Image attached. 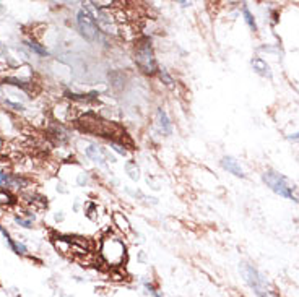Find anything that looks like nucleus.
I'll use <instances>...</instances> for the list:
<instances>
[{
	"instance_id": "3",
	"label": "nucleus",
	"mask_w": 299,
	"mask_h": 297,
	"mask_svg": "<svg viewBox=\"0 0 299 297\" xmlns=\"http://www.w3.org/2000/svg\"><path fill=\"white\" fill-rule=\"evenodd\" d=\"M241 274L244 276V281L247 286L254 291L257 297H278L276 292L273 291V287L268 284L267 278L260 273L257 268L250 266L247 263L241 265Z\"/></svg>"
},
{
	"instance_id": "12",
	"label": "nucleus",
	"mask_w": 299,
	"mask_h": 297,
	"mask_svg": "<svg viewBox=\"0 0 299 297\" xmlns=\"http://www.w3.org/2000/svg\"><path fill=\"white\" fill-rule=\"evenodd\" d=\"M85 155L88 156L91 161H94V162H99V164H104V151H103L99 146L90 145L88 148L85 150Z\"/></svg>"
},
{
	"instance_id": "8",
	"label": "nucleus",
	"mask_w": 299,
	"mask_h": 297,
	"mask_svg": "<svg viewBox=\"0 0 299 297\" xmlns=\"http://www.w3.org/2000/svg\"><path fill=\"white\" fill-rule=\"evenodd\" d=\"M0 232H2V234L5 236V239H7V244L10 245V248H12V250H13L16 255H26V253H28V248H26V245H23V244H20V242H15L13 239L10 237V234L7 232V229H5L4 226H0Z\"/></svg>"
},
{
	"instance_id": "5",
	"label": "nucleus",
	"mask_w": 299,
	"mask_h": 297,
	"mask_svg": "<svg viewBox=\"0 0 299 297\" xmlns=\"http://www.w3.org/2000/svg\"><path fill=\"white\" fill-rule=\"evenodd\" d=\"M76 26H78L80 34L86 41L93 43L96 39H99V26L96 23V18L86 10V8H82V10L76 13Z\"/></svg>"
},
{
	"instance_id": "10",
	"label": "nucleus",
	"mask_w": 299,
	"mask_h": 297,
	"mask_svg": "<svg viewBox=\"0 0 299 297\" xmlns=\"http://www.w3.org/2000/svg\"><path fill=\"white\" fill-rule=\"evenodd\" d=\"M158 122H160L161 132L165 133V135H171V133H172V123H171V120L168 117V112L163 108L158 109Z\"/></svg>"
},
{
	"instance_id": "16",
	"label": "nucleus",
	"mask_w": 299,
	"mask_h": 297,
	"mask_svg": "<svg viewBox=\"0 0 299 297\" xmlns=\"http://www.w3.org/2000/svg\"><path fill=\"white\" fill-rule=\"evenodd\" d=\"M160 76H161L163 83H165L166 86H174V78L169 75V72L166 69H160Z\"/></svg>"
},
{
	"instance_id": "2",
	"label": "nucleus",
	"mask_w": 299,
	"mask_h": 297,
	"mask_svg": "<svg viewBox=\"0 0 299 297\" xmlns=\"http://www.w3.org/2000/svg\"><path fill=\"white\" fill-rule=\"evenodd\" d=\"M133 59H135V63H137V67H138V70L145 75H155L160 70L155 52H153L151 41L148 39V37H142V39L137 41Z\"/></svg>"
},
{
	"instance_id": "13",
	"label": "nucleus",
	"mask_w": 299,
	"mask_h": 297,
	"mask_svg": "<svg viewBox=\"0 0 299 297\" xmlns=\"http://www.w3.org/2000/svg\"><path fill=\"white\" fill-rule=\"evenodd\" d=\"M0 205H4V206L15 205V197L10 194V192H7L5 188L0 190Z\"/></svg>"
},
{
	"instance_id": "4",
	"label": "nucleus",
	"mask_w": 299,
	"mask_h": 297,
	"mask_svg": "<svg viewBox=\"0 0 299 297\" xmlns=\"http://www.w3.org/2000/svg\"><path fill=\"white\" fill-rule=\"evenodd\" d=\"M264 182L267 184V187L270 190H273L276 195L293 200V202H299V198L296 195V187L293 182H289L288 177H285L283 174H280L276 171H265L262 176Z\"/></svg>"
},
{
	"instance_id": "9",
	"label": "nucleus",
	"mask_w": 299,
	"mask_h": 297,
	"mask_svg": "<svg viewBox=\"0 0 299 297\" xmlns=\"http://www.w3.org/2000/svg\"><path fill=\"white\" fill-rule=\"evenodd\" d=\"M112 224L119 229V231L122 232V234H129L130 232V223L127 221V218H125L122 213H119V211H115L114 215H112Z\"/></svg>"
},
{
	"instance_id": "14",
	"label": "nucleus",
	"mask_w": 299,
	"mask_h": 297,
	"mask_svg": "<svg viewBox=\"0 0 299 297\" xmlns=\"http://www.w3.org/2000/svg\"><path fill=\"white\" fill-rule=\"evenodd\" d=\"M243 13H244V22L247 23V26L250 28L252 31H257V23H255V18H254V15L250 13V10L247 7H244L243 8Z\"/></svg>"
},
{
	"instance_id": "15",
	"label": "nucleus",
	"mask_w": 299,
	"mask_h": 297,
	"mask_svg": "<svg viewBox=\"0 0 299 297\" xmlns=\"http://www.w3.org/2000/svg\"><path fill=\"white\" fill-rule=\"evenodd\" d=\"M26 46L30 47L31 51H34L36 54H39V55H47V49H46V47H43L39 43H36V41L30 39V41H26Z\"/></svg>"
},
{
	"instance_id": "18",
	"label": "nucleus",
	"mask_w": 299,
	"mask_h": 297,
	"mask_svg": "<svg viewBox=\"0 0 299 297\" xmlns=\"http://www.w3.org/2000/svg\"><path fill=\"white\" fill-rule=\"evenodd\" d=\"M111 148H112L115 153H119L121 156H125V155H127V150H125V146L121 145V143H117V141H111Z\"/></svg>"
},
{
	"instance_id": "6",
	"label": "nucleus",
	"mask_w": 299,
	"mask_h": 297,
	"mask_svg": "<svg viewBox=\"0 0 299 297\" xmlns=\"http://www.w3.org/2000/svg\"><path fill=\"white\" fill-rule=\"evenodd\" d=\"M30 185V180L23 176L8 174V172H0V187L7 188H25Z\"/></svg>"
},
{
	"instance_id": "1",
	"label": "nucleus",
	"mask_w": 299,
	"mask_h": 297,
	"mask_svg": "<svg viewBox=\"0 0 299 297\" xmlns=\"http://www.w3.org/2000/svg\"><path fill=\"white\" fill-rule=\"evenodd\" d=\"M99 255L106 265L117 268L125 262V258H127V248H125V244L122 239L109 234V236H106L99 244Z\"/></svg>"
},
{
	"instance_id": "17",
	"label": "nucleus",
	"mask_w": 299,
	"mask_h": 297,
	"mask_svg": "<svg viewBox=\"0 0 299 297\" xmlns=\"http://www.w3.org/2000/svg\"><path fill=\"white\" fill-rule=\"evenodd\" d=\"M143 287H145V291H147L148 294H151V297H163V294L160 292L158 287L153 286L151 283H143Z\"/></svg>"
},
{
	"instance_id": "20",
	"label": "nucleus",
	"mask_w": 299,
	"mask_h": 297,
	"mask_svg": "<svg viewBox=\"0 0 299 297\" xmlns=\"http://www.w3.org/2000/svg\"><path fill=\"white\" fill-rule=\"evenodd\" d=\"M289 138H291V140H299V132L294 133V135H293V137H289Z\"/></svg>"
},
{
	"instance_id": "7",
	"label": "nucleus",
	"mask_w": 299,
	"mask_h": 297,
	"mask_svg": "<svg viewBox=\"0 0 299 297\" xmlns=\"http://www.w3.org/2000/svg\"><path fill=\"white\" fill-rule=\"evenodd\" d=\"M221 166H223V169H226L229 174H233L236 177H241V179L246 177L244 169L241 167V164H239V162L233 156H225L223 159H221Z\"/></svg>"
},
{
	"instance_id": "19",
	"label": "nucleus",
	"mask_w": 299,
	"mask_h": 297,
	"mask_svg": "<svg viewBox=\"0 0 299 297\" xmlns=\"http://www.w3.org/2000/svg\"><path fill=\"white\" fill-rule=\"evenodd\" d=\"M15 221L23 226V227H33V223H31V219H25V218H20V216H16L15 218Z\"/></svg>"
},
{
	"instance_id": "21",
	"label": "nucleus",
	"mask_w": 299,
	"mask_h": 297,
	"mask_svg": "<svg viewBox=\"0 0 299 297\" xmlns=\"http://www.w3.org/2000/svg\"><path fill=\"white\" fill-rule=\"evenodd\" d=\"M2 146H4V141H2V138H0V153H2Z\"/></svg>"
},
{
	"instance_id": "11",
	"label": "nucleus",
	"mask_w": 299,
	"mask_h": 297,
	"mask_svg": "<svg viewBox=\"0 0 299 297\" xmlns=\"http://www.w3.org/2000/svg\"><path fill=\"white\" fill-rule=\"evenodd\" d=\"M252 69H254V72H257L258 75H262V76H272V72H270V67H268V63L264 60V59H260V57H255V59H252Z\"/></svg>"
}]
</instances>
